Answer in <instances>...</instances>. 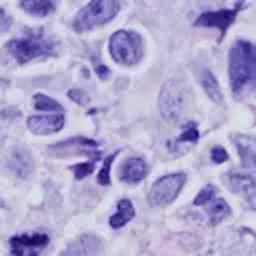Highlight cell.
<instances>
[{
  "instance_id": "7",
  "label": "cell",
  "mask_w": 256,
  "mask_h": 256,
  "mask_svg": "<svg viewBox=\"0 0 256 256\" xmlns=\"http://www.w3.org/2000/svg\"><path fill=\"white\" fill-rule=\"evenodd\" d=\"M50 238L46 234H22L10 238L12 256H40V252L48 246Z\"/></svg>"
},
{
  "instance_id": "5",
  "label": "cell",
  "mask_w": 256,
  "mask_h": 256,
  "mask_svg": "<svg viewBox=\"0 0 256 256\" xmlns=\"http://www.w3.org/2000/svg\"><path fill=\"white\" fill-rule=\"evenodd\" d=\"M184 180H186V176L182 172L166 174L160 180H156L154 186L150 188V204L152 206H166V204H170L178 196L180 188L184 186Z\"/></svg>"
},
{
  "instance_id": "3",
  "label": "cell",
  "mask_w": 256,
  "mask_h": 256,
  "mask_svg": "<svg viewBox=\"0 0 256 256\" xmlns=\"http://www.w3.org/2000/svg\"><path fill=\"white\" fill-rule=\"evenodd\" d=\"M110 56L124 66H132L140 62L144 50H142V38L132 30H118L112 34L110 42Z\"/></svg>"
},
{
  "instance_id": "11",
  "label": "cell",
  "mask_w": 256,
  "mask_h": 256,
  "mask_svg": "<svg viewBox=\"0 0 256 256\" xmlns=\"http://www.w3.org/2000/svg\"><path fill=\"white\" fill-rule=\"evenodd\" d=\"M148 174V164L134 156V158H128L122 166H120V180L122 182H128V184H136L140 180H144Z\"/></svg>"
},
{
  "instance_id": "9",
  "label": "cell",
  "mask_w": 256,
  "mask_h": 256,
  "mask_svg": "<svg viewBox=\"0 0 256 256\" xmlns=\"http://www.w3.org/2000/svg\"><path fill=\"white\" fill-rule=\"evenodd\" d=\"M242 8V4H236L234 8L230 10H216V12H204L200 18H196V26H216L222 34L226 32V28L234 22L236 18V12Z\"/></svg>"
},
{
  "instance_id": "17",
  "label": "cell",
  "mask_w": 256,
  "mask_h": 256,
  "mask_svg": "<svg viewBox=\"0 0 256 256\" xmlns=\"http://www.w3.org/2000/svg\"><path fill=\"white\" fill-rule=\"evenodd\" d=\"M34 106H36V110H54V112L62 110L56 100H52V98H48L44 94H36L34 96Z\"/></svg>"
},
{
  "instance_id": "14",
  "label": "cell",
  "mask_w": 256,
  "mask_h": 256,
  "mask_svg": "<svg viewBox=\"0 0 256 256\" xmlns=\"http://www.w3.org/2000/svg\"><path fill=\"white\" fill-rule=\"evenodd\" d=\"M132 216H134L132 202L130 200H120L118 206H116V214L110 216V226L112 228H120V226L128 224V220H132Z\"/></svg>"
},
{
  "instance_id": "12",
  "label": "cell",
  "mask_w": 256,
  "mask_h": 256,
  "mask_svg": "<svg viewBox=\"0 0 256 256\" xmlns=\"http://www.w3.org/2000/svg\"><path fill=\"white\" fill-rule=\"evenodd\" d=\"M196 140H198V128H196L194 122H188V124L182 128V134H180L176 140H170V142H168V150H170V152H176V154H182V152H186Z\"/></svg>"
},
{
  "instance_id": "18",
  "label": "cell",
  "mask_w": 256,
  "mask_h": 256,
  "mask_svg": "<svg viewBox=\"0 0 256 256\" xmlns=\"http://www.w3.org/2000/svg\"><path fill=\"white\" fill-rule=\"evenodd\" d=\"M116 158V154H112V156H108L106 160H104V166H102V170H100V174H98V182L102 184V186H106L108 182H110V176H108V172H110V164H112V160Z\"/></svg>"
},
{
  "instance_id": "1",
  "label": "cell",
  "mask_w": 256,
  "mask_h": 256,
  "mask_svg": "<svg viewBox=\"0 0 256 256\" xmlns=\"http://www.w3.org/2000/svg\"><path fill=\"white\" fill-rule=\"evenodd\" d=\"M230 86L236 96L256 94V46L238 40L230 48Z\"/></svg>"
},
{
  "instance_id": "13",
  "label": "cell",
  "mask_w": 256,
  "mask_h": 256,
  "mask_svg": "<svg viewBox=\"0 0 256 256\" xmlns=\"http://www.w3.org/2000/svg\"><path fill=\"white\" fill-rule=\"evenodd\" d=\"M234 142H236L238 154L244 162V168L256 172V142L248 136H234Z\"/></svg>"
},
{
  "instance_id": "10",
  "label": "cell",
  "mask_w": 256,
  "mask_h": 256,
  "mask_svg": "<svg viewBox=\"0 0 256 256\" xmlns=\"http://www.w3.org/2000/svg\"><path fill=\"white\" fill-rule=\"evenodd\" d=\"M62 126H64V114L62 112L28 118V128L36 134H52V132H58Z\"/></svg>"
},
{
  "instance_id": "4",
  "label": "cell",
  "mask_w": 256,
  "mask_h": 256,
  "mask_svg": "<svg viewBox=\"0 0 256 256\" xmlns=\"http://www.w3.org/2000/svg\"><path fill=\"white\" fill-rule=\"evenodd\" d=\"M118 8H120V4L116 0H92L78 12V16L74 20V30L86 32L90 28L102 26L118 14Z\"/></svg>"
},
{
  "instance_id": "6",
  "label": "cell",
  "mask_w": 256,
  "mask_h": 256,
  "mask_svg": "<svg viewBox=\"0 0 256 256\" xmlns=\"http://www.w3.org/2000/svg\"><path fill=\"white\" fill-rule=\"evenodd\" d=\"M194 204H196V206H204V210L208 212L212 224H218V222H220L224 216H228V212H230L228 204L218 196V192H216L214 186H204L202 192L198 194V198L194 200Z\"/></svg>"
},
{
  "instance_id": "21",
  "label": "cell",
  "mask_w": 256,
  "mask_h": 256,
  "mask_svg": "<svg viewBox=\"0 0 256 256\" xmlns=\"http://www.w3.org/2000/svg\"><path fill=\"white\" fill-rule=\"evenodd\" d=\"M8 26H10V18L6 16L4 10H0V28L2 30H8Z\"/></svg>"
},
{
  "instance_id": "19",
  "label": "cell",
  "mask_w": 256,
  "mask_h": 256,
  "mask_svg": "<svg viewBox=\"0 0 256 256\" xmlns=\"http://www.w3.org/2000/svg\"><path fill=\"white\" fill-rule=\"evenodd\" d=\"M92 170H94V162H86V164H76V166H72V172L76 174V178H84V176H88Z\"/></svg>"
},
{
  "instance_id": "8",
  "label": "cell",
  "mask_w": 256,
  "mask_h": 256,
  "mask_svg": "<svg viewBox=\"0 0 256 256\" xmlns=\"http://www.w3.org/2000/svg\"><path fill=\"white\" fill-rule=\"evenodd\" d=\"M230 186L240 192L246 202L256 210V172L254 170H234L230 172Z\"/></svg>"
},
{
  "instance_id": "2",
  "label": "cell",
  "mask_w": 256,
  "mask_h": 256,
  "mask_svg": "<svg viewBox=\"0 0 256 256\" xmlns=\"http://www.w3.org/2000/svg\"><path fill=\"white\" fill-rule=\"evenodd\" d=\"M54 48H56V42L52 38H48L40 28L38 30H28V34L8 42V52L20 64H26L28 60L38 58V56L52 54Z\"/></svg>"
},
{
  "instance_id": "16",
  "label": "cell",
  "mask_w": 256,
  "mask_h": 256,
  "mask_svg": "<svg viewBox=\"0 0 256 256\" xmlns=\"http://www.w3.org/2000/svg\"><path fill=\"white\" fill-rule=\"evenodd\" d=\"M202 86H204V90L208 92V96H210L214 102H220V100H222L220 86H218V82H216V78H214L212 72H208V70L202 72Z\"/></svg>"
},
{
  "instance_id": "15",
  "label": "cell",
  "mask_w": 256,
  "mask_h": 256,
  "mask_svg": "<svg viewBox=\"0 0 256 256\" xmlns=\"http://www.w3.org/2000/svg\"><path fill=\"white\" fill-rule=\"evenodd\" d=\"M20 6L34 16H46L48 12L54 10V2H48V0H24Z\"/></svg>"
},
{
  "instance_id": "20",
  "label": "cell",
  "mask_w": 256,
  "mask_h": 256,
  "mask_svg": "<svg viewBox=\"0 0 256 256\" xmlns=\"http://www.w3.org/2000/svg\"><path fill=\"white\" fill-rule=\"evenodd\" d=\"M212 160H214L216 164H220V162L228 160V154H226V150H224V148H220V146L212 148Z\"/></svg>"
}]
</instances>
